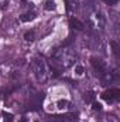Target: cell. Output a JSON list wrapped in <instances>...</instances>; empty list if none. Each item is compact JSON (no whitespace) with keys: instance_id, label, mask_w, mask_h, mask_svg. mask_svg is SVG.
Returning <instances> with one entry per match:
<instances>
[{"instance_id":"obj_17","label":"cell","mask_w":120,"mask_h":122,"mask_svg":"<svg viewBox=\"0 0 120 122\" xmlns=\"http://www.w3.org/2000/svg\"><path fill=\"white\" fill-rule=\"evenodd\" d=\"M105 3H107V4H116L117 0H105Z\"/></svg>"},{"instance_id":"obj_12","label":"cell","mask_w":120,"mask_h":122,"mask_svg":"<svg viewBox=\"0 0 120 122\" xmlns=\"http://www.w3.org/2000/svg\"><path fill=\"white\" fill-rule=\"evenodd\" d=\"M68 104H69V102H68L66 99H60V101H58V108L64 109V108H66V107H68Z\"/></svg>"},{"instance_id":"obj_7","label":"cell","mask_w":120,"mask_h":122,"mask_svg":"<svg viewBox=\"0 0 120 122\" xmlns=\"http://www.w3.org/2000/svg\"><path fill=\"white\" fill-rule=\"evenodd\" d=\"M35 19V13H32V11H30V13H26V14H23L21 17H20V20L21 21H31V20H34Z\"/></svg>"},{"instance_id":"obj_9","label":"cell","mask_w":120,"mask_h":122,"mask_svg":"<svg viewBox=\"0 0 120 122\" xmlns=\"http://www.w3.org/2000/svg\"><path fill=\"white\" fill-rule=\"evenodd\" d=\"M44 7H45V10H54V9L57 7V4H55L54 0H45Z\"/></svg>"},{"instance_id":"obj_13","label":"cell","mask_w":120,"mask_h":122,"mask_svg":"<svg viewBox=\"0 0 120 122\" xmlns=\"http://www.w3.org/2000/svg\"><path fill=\"white\" fill-rule=\"evenodd\" d=\"M110 44H112V48H113V53H115L116 56H119V46H117V44H116L115 41H112Z\"/></svg>"},{"instance_id":"obj_16","label":"cell","mask_w":120,"mask_h":122,"mask_svg":"<svg viewBox=\"0 0 120 122\" xmlns=\"http://www.w3.org/2000/svg\"><path fill=\"white\" fill-rule=\"evenodd\" d=\"M75 71H76V74L81 75V74H83V67H82V65H76V67H75Z\"/></svg>"},{"instance_id":"obj_18","label":"cell","mask_w":120,"mask_h":122,"mask_svg":"<svg viewBox=\"0 0 120 122\" xmlns=\"http://www.w3.org/2000/svg\"><path fill=\"white\" fill-rule=\"evenodd\" d=\"M21 1H27V0H21Z\"/></svg>"},{"instance_id":"obj_19","label":"cell","mask_w":120,"mask_h":122,"mask_svg":"<svg viewBox=\"0 0 120 122\" xmlns=\"http://www.w3.org/2000/svg\"><path fill=\"white\" fill-rule=\"evenodd\" d=\"M35 122H38V121H35Z\"/></svg>"},{"instance_id":"obj_3","label":"cell","mask_w":120,"mask_h":122,"mask_svg":"<svg viewBox=\"0 0 120 122\" xmlns=\"http://www.w3.org/2000/svg\"><path fill=\"white\" fill-rule=\"evenodd\" d=\"M102 98L107 102H113V101H117L120 98V90L119 88H109L107 91H105L102 94Z\"/></svg>"},{"instance_id":"obj_15","label":"cell","mask_w":120,"mask_h":122,"mask_svg":"<svg viewBox=\"0 0 120 122\" xmlns=\"http://www.w3.org/2000/svg\"><path fill=\"white\" fill-rule=\"evenodd\" d=\"M9 3H10V0H0V9H6L9 6Z\"/></svg>"},{"instance_id":"obj_14","label":"cell","mask_w":120,"mask_h":122,"mask_svg":"<svg viewBox=\"0 0 120 122\" xmlns=\"http://www.w3.org/2000/svg\"><path fill=\"white\" fill-rule=\"evenodd\" d=\"M92 108H93L95 111H100V109H102V105H100L99 102H95V101H93V102H92Z\"/></svg>"},{"instance_id":"obj_6","label":"cell","mask_w":120,"mask_h":122,"mask_svg":"<svg viewBox=\"0 0 120 122\" xmlns=\"http://www.w3.org/2000/svg\"><path fill=\"white\" fill-rule=\"evenodd\" d=\"M69 26H71L72 29H75V30H83V29H85V24H83L81 20L75 19V17H71V19H69Z\"/></svg>"},{"instance_id":"obj_8","label":"cell","mask_w":120,"mask_h":122,"mask_svg":"<svg viewBox=\"0 0 120 122\" xmlns=\"http://www.w3.org/2000/svg\"><path fill=\"white\" fill-rule=\"evenodd\" d=\"M24 40L26 41H34L35 40V31L34 30H28L24 33Z\"/></svg>"},{"instance_id":"obj_4","label":"cell","mask_w":120,"mask_h":122,"mask_svg":"<svg viewBox=\"0 0 120 122\" xmlns=\"http://www.w3.org/2000/svg\"><path fill=\"white\" fill-rule=\"evenodd\" d=\"M90 64H92V67H93L97 72H100V74H103V72L106 71V65H105V62L100 60V58H96V57L90 58Z\"/></svg>"},{"instance_id":"obj_10","label":"cell","mask_w":120,"mask_h":122,"mask_svg":"<svg viewBox=\"0 0 120 122\" xmlns=\"http://www.w3.org/2000/svg\"><path fill=\"white\" fill-rule=\"evenodd\" d=\"M83 99H85L86 102H93V101H95V94L92 91L85 92V94H83Z\"/></svg>"},{"instance_id":"obj_11","label":"cell","mask_w":120,"mask_h":122,"mask_svg":"<svg viewBox=\"0 0 120 122\" xmlns=\"http://www.w3.org/2000/svg\"><path fill=\"white\" fill-rule=\"evenodd\" d=\"M1 115H3V118H4V121L6 122H13V118H14V117H13L11 114H7L6 111H3Z\"/></svg>"},{"instance_id":"obj_5","label":"cell","mask_w":120,"mask_h":122,"mask_svg":"<svg viewBox=\"0 0 120 122\" xmlns=\"http://www.w3.org/2000/svg\"><path fill=\"white\" fill-rule=\"evenodd\" d=\"M60 122H76V114H65L55 117Z\"/></svg>"},{"instance_id":"obj_2","label":"cell","mask_w":120,"mask_h":122,"mask_svg":"<svg viewBox=\"0 0 120 122\" xmlns=\"http://www.w3.org/2000/svg\"><path fill=\"white\" fill-rule=\"evenodd\" d=\"M31 67H32V71H34V74H35V77H37V80H38V81L44 82V81L48 78V75H47L45 61L42 60V57L37 56L34 60L31 61Z\"/></svg>"},{"instance_id":"obj_1","label":"cell","mask_w":120,"mask_h":122,"mask_svg":"<svg viewBox=\"0 0 120 122\" xmlns=\"http://www.w3.org/2000/svg\"><path fill=\"white\" fill-rule=\"evenodd\" d=\"M74 61H75V56L71 54L68 50L62 48V50H57L52 54V57H51V65L54 68H57V70H60V68H68V67H71L74 64Z\"/></svg>"}]
</instances>
